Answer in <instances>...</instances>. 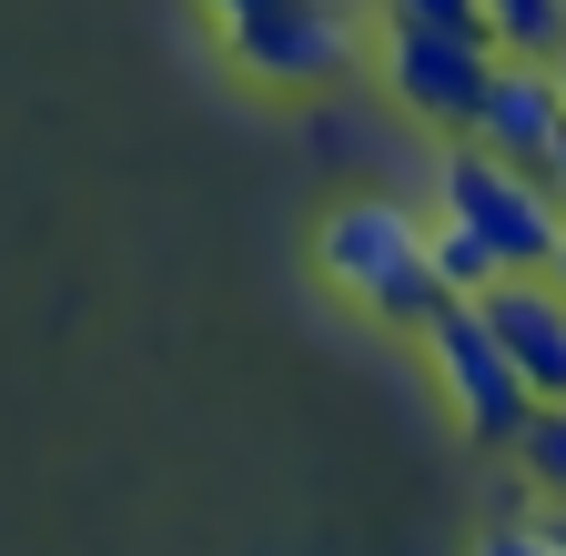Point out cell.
Returning a JSON list of instances; mask_svg holds the SVG:
<instances>
[{
    "mask_svg": "<svg viewBox=\"0 0 566 556\" xmlns=\"http://www.w3.org/2000/svg\"><path fill=\"white\" fill-rule=\"evenodd\" d=\"M436 213L465 223V233H485L506 273H546L556 243H566V202H556V182L526 172V162H506V153H485V143H465V132H455L446 162H436Z\"/></svg>",
    "mask_w": 566,
    "mask_h": 556,
    "instance_id": "cell-1",
    "label": "cell"
},
{
    "mask_svg": "<svg viewBox=\"0 0 566 556\" xmlns=\"http://www.w3.org/2000/svg\"><path fill=\"white\" fill-rule=\"evenodd\" d=\"M424 365H436L455 426H465L485 455H516V436L536 426V385H526V365L506 355V334L485 324V304H446L436 334H424Z\"/></svg>",
    "mask_w": 566,
    "mask_h": 556,
    "instance_id": "cell-2",
    "label": "cell"
},
{
    "mask_svg": "<svg viewBox=\"0 0 566 556\" xmlns=\"http://www.w3.org/2000/svg\"><path fill=\"white\" fill-rule=\"evenodd\" d=\"M495 51L485 31H436V21H385V92L436 122V132H475L485 92H495Z\"/></svg>",
    "mask_w": 566,
    "mask_h": 556,
    "instance_id": "cell-3",
    "label": "cell"
},
{
    "mask_svg": "<svg viewBox=\"0 0 566 556\" xmlns=\"http://www.w3.org/2000/svg\"><path fill=\"white\" fill-rule=\"evenodd\" d=\"M223 41L243 61V82H263V92H334L354 72V21L334 0H273V11H253Z\"/></svg>",
    "mask_w": 566,
    "mask_h": 556,
    "instance_id": "cell-4",
    "label": "cell"
},
{
    "mask_svg": "<svg viewBox=\"0 0 566 556\" xmlns=\"http://www.w3.org/2000/svg\"><path fill=\"white\" fill-rule=\"evenodd\" d=\"M424 253H436V213H415V202H395V192H354V202L324 213V273L354 304H375L395 273H415Z\"/></svg>",
    "mask_w": 566,
    "mask_h": 556,
    "instance_id": "cell-5",
    "label": "cell"
},
{
    "mask_svg": "<svg viewBox=\"0 0 566 556\" xmlns=\"http://www.w3.org/2000/svg\"><path fill=\"white\" fill-rule=\"evenodd\" d=\"M465 143L546 172L556 143H566V82H556V61H495V92H485V112H475Z\"/></svg>",
    "mask_w": 566,
    "mask_h": 556,
    "instance_id": "cell-6",
    "label": "cell"
},
{
    "mask_svg": "<svg viewBox=\"0 0 566 556\" xmlns=\"http://www.w3.org/2000/svg\"><path fill=\"white\" fill-rule=\"evenodd\" d=\"M475 304H485L495 334H506V355L526 365L536 405H566V294L546 284V273H506V284H485Z\"/></svg>",
    "mask_w": 566,
    "mask_h": 556,
    "instance_id": "cell-7",
    "label": "cell"
},
{
    "mask_svg": "<svg viewBox=\"0 0 566 556\" xmlns=\"http://www.w3.org/2000/svg\"><path fill=\"white\" fill-rule=\"evenodd\" d=\"M485 31L506 61H556L566 51V0H485Z\"/></svg>",
    "mask_w": 566,
    "mask_h": 556,
    "instance_id": "cell-8",
    "label": "cell"
},
{
    "mask_svg": "<svg viewBox=\"0 0 566 556\" xmlns=\"http://www.w3.org/2000/svg\"><path fill=\"white\" fill-rule=\"evenodd\" d=\"M516 475L536 485V506H566V405H536V426L516 436Z\"/></svg>",
    "mask_w": 566,
    "mask_h": 556,
    "instance_id": "cell-9",
    "label": "cell"
},
{
    "mask_svg": "<svg viewBox=\"0 0 566 556\" xmlns=\"http://www.w3.org/2000/svg\"><path fill=\"white\" fill-rule=\"evenodd\" d=\"M436 273H446V284H455L465 304H475L485 284H506V263H495V243H485V233H465V223H446V213H436Z\"/></svg>",
    "mask_w": 566,
    "mask_h": 556,
    "instance_id": "cell-10",
    "label": "cell"
},
{
    "mask_svg": "<svg viewBox=\"0 0 566 556\" xmlns=\"http://www.w3.org/2000/svg\"><path fill=\"white\" fill-rule=\"evenodd\" d=\"M385 21H436V31H485V0H385ZM495 41V31H485Z\"/></svg>",
    "mask_w": 566,
    "mask_h": 556,
    "instance_id": "cell-11",
    "label": "cell"
},
{
    "mask_svg": "<svg viewBox=\"0 0 566 556\" xmlns=\"http://www.w3.org/2000/svg\"><path fill=\"white\" fill-rule=\"evenodd\" d=\"M475 556H566V546H556V526H546V516H516V526H495Z\"/></svg>",
    "mask_w": 566,
    "mask_h": 556,
    "instance_id": "cell-12",
    "label": "cell"
},
{
    "mask_svg": "<svg viewBox=\"0 0 566 556\" xmlns=\"http://www.w3.org/2000/svg\"><path fill=\"white\" fill-rule=\"evenodd\" d=\"M202 11H212V31H243L253 11H273V0H202Z\"/></svg>",
    "mask_w": 566,
    "mask_h": 556,
    "instance_id": "cell-13",
    "label": "cell"
},
{
    "mask_svg": "<svg viewBox=\"0 0 566 556\" xmlns=\"http://www.w3.org/2000/svg\"><path fill=\"white\" fill-rule=\"evenodd\" d=\"M546 182H556V202H566V143H556V162H546Z\"/></svg>",
    "mask_w": 566,
    "mask_h": 556,
    "instance_id": "cell-14",
    "label": "cell"
},
{
    "mask_svg": "<svg viewBox=\"0 0 566 556\" xmlns=\"http://www.w3.org/2000/svg\"><path fill=\"white\" fill-rule=\"evenodd\" d=\"M546 284H556V294H566V243H556V263H546Z\"/></svg>",
    "mask_w": 566,
    "mask_h": 556,
    "instance_id": "cell-15",
    "label": "cell"
},
{
    "mask_svg": "<svg viewBox=\"0 0 566 556\" xmlns=\"http://www.w3.org/2000/svg\"><path fill=\"white\" fill-rule=\"evenodd\" d=\"M546 526H556V546H566V506H546Z\"/></svg>",
    "mask_w": 566,
    "mask_h": 556,
    "instance_id": "cell-16",
    "label": "cell"
},
{
    "mask_svg": "<svg viewBox=\"0 0 566 556\" xmlns=\"http://www.w3.org/2000/svg\"><path fill=\"white\" fill-rule=\"evenodd\" d=\"M556 82H566V51H556Z\"/></svg>",
    "mask_w": 566,
    "mask_h": 556,
    "instance_id": "cell-17",
    "label": "cell"
}]
</instances>
